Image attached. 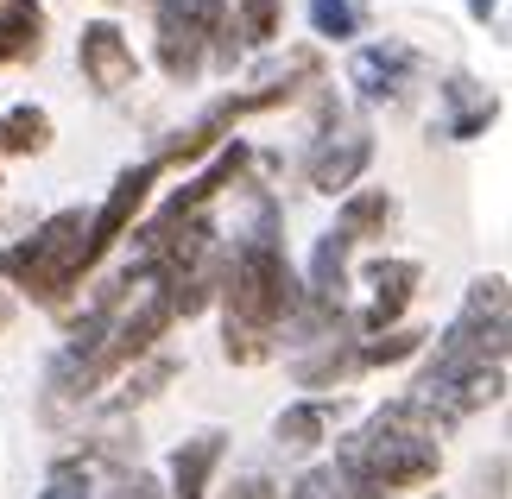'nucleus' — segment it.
Wrapping results in <instances>:
<instances>
[{"instance_id": "f257e3e1", "label": "nucleus", "mask_w": 512, "mask_h": 499, "mask_svg": "<svg viewBox=\"0 0 512 499\" xmlns=\"http://www.w3.org/2000/svg\"><path fill=\"white\" fill-rule=\"evenodd\" d=\"M83 234H89L83 209H57L45 228H32V241L0 253V272H7L19 291H32L38 304H64L70 285L83 278Z\"/></svg>"}, {"instance_id": "f03ea898", "label": "nucleus", "mask_w": 512, "mask_h": 499, "mask_svg": "<svg viewBox=\"0 0 512 499\" xmlns=\"http://www.w3.org/2000/svg\"><path fill=\"white\" fill-rule=\"evenodd\" d=\"M222 19H228L222 0H159V70L171 83H196Z\"/></svg>"}, {"instance_id": "7ed1b4c3", "label": "nucleus", "mask_w": 512, "mask_h": 499, "mask_svg": "<svg viewBox=\"0 0 512 499\" xmlns=\"http://www.w3.org/2000/svg\"><path fill=\"white\" fill-rule=\"evenodd\" d=\"M159 158H146V165H133V171H121L114 177V190H108V203L89 215V234H83V278L102 266V253L121 241V234L133 228V215L146 209V196H152V184H159Z\"/></svg>"}, {"instance_id": "20e7f679", "label": "nucleus", "mask_w": 512, "mask_h": 499, "mask_svg": "<svg viewBox=\"0 0 512 499\" xmlns=\"http://www.w3.org/2000/svg\"><path fill=\"white\" fill-rule=\"evenodd\" d=\"M76 64H83L95 95H127L133 76H140V57H133L127 32L114 26V19H89L83 26V38H76Z\"/></svg>"}, {"instance_id": "39448f33", "label": "nucleus", "mask_w": 512, "mask_h": 499, "mask_svg": "<svg viewBox=\"0 0 512 499\" xmlns=\"http://www.w3.org/2000/svg\"><path fill=\"white\" fill-rule=\"evenodd\" d=\"M418 76V51L399 45V38H380V45H361L348 64V83L361 89V102H399Z\"/></svg>"}, {"instance_id": "423d86ee", "label": "nucleus", "mask_w": 512, "mask_h": 499, "mask_svg": "<svg viewBox=\"0 0 512 499\" xmlns=\"http://www.w3.org/2000/svg\"><path fill=\"white\" fill-rule=\"evenodd\" d=\"M367 158H373V133H361V127H354V133H329L323 139V146L317 152H310V190H323V196H348L354 190V177H361L367 171Z\"/></svg>"}, {"instance_id": "0eeeda50", "label": "nucleus", "mask_w": 512, "mask_h": 499, "mask_svg": "<svg viewBox=\"0 0 512 499\" xmlns=\"http://www.w3.org/2000/svg\"><path fill=\"white\" fill-rule=\"evenodd\" d=\"M418 259H373L367 266V285H373V304H367V329H399V316L411 304V291H418Z\"/></svg>"}, {"instance_id": "6e6552de", "label": "nucleus", "mask_w": 512, "mask_h": 499, "mask_svg": "<svg viewBox=\"0 0 512 499\" xmlns=\"http://www.w3.org/2000/svg\"><path fill=\"white\" fill-rule=\"evenodd\" d=\"M222 443H228L222 430H203L171 455V499H209V481L222 468Z\"/></svg>"}, {"instance_id": "1a4fd4ad", "label": "nucleus", "mask_w": 512, "mask_h": 499, "mask_svg": "<svg viewBox=\"0 0 512 499\" xmlns=\"http://www.w3.org/2000/svg\"><path fill=\"white\" fill-rule=\"evenodd\" d=\"M443 108H456V114L443 121V133H449V139H475V133L494 127L500 95H494V89H481L475 76H449V83H443Z\"/></svg>"}, {"instance_id": "9d476101", "label": "nucleus", "mask_w": 512, "mask_h": 499, "mask_svg": "<svg viewBox=\"0 0 512 499\" xmlns=\"http://www.w3.org/2000/svg\"><path fill=\"white\" fill-rule=\"evenodd\" d=\"M329 417H336V405H329V398H298V405H285V411H279L272 436H279V449L310 455L317 443H329Z\"/></svg>"}, {"instance_id": "9b49d317", "label": "nucleus", "mask_w": 512, "mask_h": 499, "mask_svg": "<svg viewBox=\"0 0 512 499\" xmlns=\"http://www.w3.org/2000/svg\"><path fill=\"white\" fill-rule=\"evenodd\" d=\"M45 13L38 0H0V64H19V57H38L45 45Z\"/></svg>"}, {"instance_id": "f8f14e48", "label": "nucleus", "mask_w": 512, "mask_h": 499, "mask_svg": "<svg viewBox=\"0 0 512 499\" xmlns=\"http://www.w3.org/2000/svg\"><path fill=\"white\" fill-rule=\"evenodd\" d=\"M348 373H361V348H354V342H317V354H310V361H298V367H291V379H298L304 392L342 386Z\"/></svg>"}, {"instance_id": "ddd939ff", "label": "nucleus", "mask_w": 512, "mask_h": 499, "mask_svg": "<svg viewBox=\"0 0 512 499\" xmlns=\"http://www.w3.org/2000/svg\"><path fill=\"white\" fill-rule=\"evenodd\" d=\"M392 215H399V203H392L386 190H348V196H342L336 228L348 234V241H361V234H386Z\"/></svg>"}, {"instance_id": "4468645a", "label": "nucleus", "mask_w": 512, "mask_h": 499, "mask_svg": "<svg viewBox=\"0 0 512 499\" xmlns=\"http://www.w3.org/2000/svg\"><path fill=\"white\" fill-rule=\"evenodd\" d=\"M45 146H51V114L45 108L0 114V152H7V158H38Z\"/></svg>"}, {"instance_id": "2eb2a0df", "label": "nucleus", "mask_w": 512, "mask_h": 499, "mask_svg": "<svg viewBox=\"0 0 512 499\" xmlns=\"http://www.w3.org/2000/svg\"><path fill=\"white\" fill-rule=\"evenodd\" d=\"M310 26H317V38H329V45H348V38H361V26H367V0H310Z\"/></svg>"}, {"instance_id": "dca6fc26", "label": "nucleus", "mask_w": 512, "mask_h": 499, "mask_svg": "<svg viewBox=\"0 0 512 499\" xmlns=\"http://www.w3.org/2000/svg\"><path fill=\"white\" fill-rule=\"evenodd\" d=\"M424 342H430L424 329H380L361 348V367H399V361H411V354H424Z\"/></svg>"}, {"instance_id": "f3484780", "label": "nucleus", "mask_w": 512, "mask_h": 499, "mask_svg": "<svg viewBox=\"0 0 512 499\" xmlns=\"http://www.w3.org/2000/svg\"><path fill=\"white\" fill-rule=\"evenodd\" d=\"M165 379H177V361H171V354H146V367L121 386V398H114V411H127V405H140V398H152Z\"/></svg>"}, {"instance_id": "a211bd4d", "label": "nucleus", "mask_w": 512, "mask_h": 499, "mask_svg": "<svg viewBox=\"0 0 512 499\" xmlns=\"http://www.w3.org/2000/svg\"><path fill=\"white\" fill-rule=\"evenodd\" d=\"M89 493H95V468L89 462H57L38 499H89Z\"/></svg>"}, {"instance_id": "6ab92c4d", "label": "nucleus", "mask_w": 512, "mask_h": 499, "mask_svg": "<svg viewBox=\"0 0 512 499\" xmlns=\"http://www.w3.org/2000/svg\"><path fill=\"white\" fill-rule=\"evenodd\" d=\"M234 32L253 38V45H272V38H279V0H241V19H234Z\"/></svg>"}, {"instance_id": "aec40b11", "label": "nucleus", "mask_w": 512, "mask_h": 499, "mask_svg": "<svg viewBox=\"0 0 512 499\" xmlns=\"http://www.w3.org/2000/svg\"><path fill=\"white\" fill-rule=\"evenodd\" d=\"M114 499H159V481H152V474H121V487H114Z\"/></svg>"}, {"instance_id": "412c9836", "label": "nucleus", "mask_w": 512, "mask_h": 499, "mask_svg": "<svg viewBox=\"0 0 512 499\" xmlns=\"http://www.w3.org/2000/svg\"><path fill=\"white\" fill-rule=\"evenodd\" d=\"M323 493H329V474H323V468H310V474H304V481L291 487L285 499H323Z\"/></svg>"}, {"instance_id": "4be33fe9", "label": "nucleus", "mask_w": 512, "mask_h": 499, "mask_svg": "<svg viewBox=\"0 0 512 499\" xmlns=\"http://www.w3.org/2000/svg\"><path fill=\"white\" fill-rule=\"evenodd\" d=\"M234 499H272V481H266V474H247V481L234 487Z\"/></svg>"}, {"instance_id": "5701e85b", "label": "nucleus", "mask_w": 512, "mask_h": 499, "mask_svg": "<svg viewBox=\"0 0 512 499\" xmlns=\"http://www.w3.org/2000/svg\"><path fill=\"white\" fill-rule=\"evenodd\" d=\"M468 13H475V19H487V13H494V0H468Z\"/></svg>"}, {"instance_id": "b1692460", "label": "nucleus", "mask_w": 512, "mask_h": 499, "mask_svg": "<svg viewBox=\"0 0 512 499\" xmlns=\"http://www.w3.org/2000/svg\"><path fill=\"white\" fill-rule=\"evenodd\" d=\"M0 329H7V304H0Z\"/></svg>"}, {"instance_id": "393cba45", "label": "nucleus", "mask_w": 512, "mask_h": 499, "mask_svg": "<svg viewBox=\"0 0 512 499\" xmlns=\"http://www.w3.org/2000/svg\"><path fill=\"white\" fill-rule=\"evenodd\" d=\"M114 7H127V0H114Z\"/></svg>"}]
</instances>
